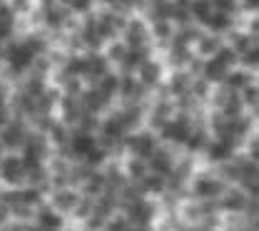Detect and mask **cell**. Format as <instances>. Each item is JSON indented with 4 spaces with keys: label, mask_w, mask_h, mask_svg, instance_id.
<instances>
[{
    "label": "cell",
    "mask_w": 259,
    "mask_h": 231,
    "mask_svg": "<svg viewBox=\"0 0 259 231\" xmlns=\"http://www.w3.org/2000/svg\"><path fill=\"white\" fill-rule=\"evenodd\" d=\"M227 189V182L212 169V166H199L187 182V197H194L199 201L217 199Z\"/></svg>",
    "instance_id": "cell-1"
},
{
    "label": "cell",
    "mask_w": 259,
    "mask_h": 231,
    "mask_svg": "<svg viewBox=\"0 0 259 231\" xmlns=\"http://www.w3.org/2000/svg\"><path fill=\"white\" fill-rule=\"evenodd\" d=\"M25 182H28V169L20 152H8L0 162V187L10 189V187H23Z\"/></svg>",
    "instance_id": "cell-2"
},
{
    "label": "cell",
    "mask_w": 259,
    "mask_h": 231,
    "mask_svg": "<svg viewBox=\"0 0 259 231\" xmlns=\"http://www.w3.org/2000/svg\"><path fill=\"white\" fill-rule=\"evenodd\" d=\"M247 189H242L239 184H227V189L217 197V209L222 214H244L247 204H249Z\"/></svg>",
    "instance_id": "cell-3"
},
{
    "label": "cell",
    "mask_w": 259,
    "mask_h": 231,
    "mask_svg": "<svg viewBox=\"0 0 259 231\" xmlns=\"http://www.w3.org/2000/svg\"><path fill=\"white\" fill-rule=\"evenodd\" d=\"M28 122L13 117L5 127H0V144L5 147V152H20L25 137H28Z\"/></svg>",
    "instance_id": "cell-4"
},
{
    "label": "cell",
    "mask_w": 259,
    "mask_h": 231,
    "mask_svg": "<svg viewBox=\"0 0 259 231\" xmlns=\"http://www.w3.org/2000/svg\"><path fill=\"white\" fill-rule=\"evenodd\" d=\"M80 197H82V194H80V189H75V187H58V189H50V192H48L45 201L67 219L70 211L75 209V204L80 201Z\"/></svg>",
    "instance_id": "cell-5"
},
{
    "label": "cell",
    "mask_w": 259,
    "mask_h": 231,
    "mask_svg": "<svg viewBox=\"0 0 259 231\" xmlns=\"http://www.w3.org/2000/svg\"><path fill=\"white\" fill-rule=\"evenodd\" d=\"M35 226H40L42 231H63L67 226V219H65L60 211H55L48 201H40L35 206Z\"/></svg>",
    "instance_id": "cell-6"
},
{
    "label": "cell",
    "mask_w": 259,
    "mask_h": 231,
    "mask_svg": "<svg viewBox=\"0 0 259 231\" xmlns=\"http://www.w3.org/2000/svg\"><path fill=\"white\" fill-rule=\"evenodd\" d=\"M135 77L147 87V90H155V87H160L162 85V77H164V65L162 63H157L152 55L150 57H145L140 65H137V70H135Z\"/></svg>",
    "instance_id": "cell-7"
},
{
    "label": "cell",
    "mask_w": 259,
    "mask_h": 231,
    "mask_svg": "<svg viewBox=\"0 0 259 231\" xmlns=\"http://www.w3.org/2000/svg\"><path fill=\"white\" fill-rule=\"evenodd\" d=\"M222 47H225V37H222V35L209 33V30H204V28H202V33H199V37H197V42L192 45L194 55H197L199 60H209V57L217 55Z\"/></svg>",
    "instance_id": "cell-8"
},
{
    "label": "cell",
    "mask_w": 259,
    "mask_h": 231,
    "mask_svg": "<svg viewBox=\"0 0 259 231\" xmlns=\"http://www.w3.org/2000/svg\"><path fill=\"white\" fill-rule=\"evenodd\" d=\"M254 80H257V72H252V70H247V67H242V65H239V67L234 65L229 72H227V77L222 80V82H225L229 90L242 92V90H244L247 85H252Z\"/></svg>",
    "instance_id": "cell-9"
},
{
    "label": "cell",
    "mask_w": 259,
    "mask_h": 231,
    "mask_svg": "<svg viewBox=\"0 0 259 231\" xmlns=\"http://www.w3.org/2000/svg\"><path fill=\"white\" fill-rule=\"evenodd\" d=\"M120 164H122V171L127 177V182H140L145 174H150V166H147V159L142 157H135V154H122L120 157Z\"/></svg>",
    "instance_id": "cell-10"
},
{
    "label": "cell",
    "mask_w": 259,
    "mask_h": 231,
    "mask_svg": "<svg viewBox=\"0 0 259 231\" xmlns=\"http://www.w3.org/2000/svg\"><path fill=\"white\" fill-rule=\"evenodd\" d=\"M137 184V189H140V194L142 197H150V199H160L164 192H167V182H164V177L160 174H145L140 182H135Z\"/></svg>",
    "instance_id": "cell-11"
},
{
    "label": "cell",
    "mask_w": 259,
    "mask_h": 231,
    "mask_svg": "<svg viewBox=\"0 0 259 231\" xmlns=\"http://www.w3.org/2000/svg\"><path fill=\"white\" fill-rule=\"evenodd\" d=\"M232 28H237V15H229V13H222V10H214L212 18H209V23L204 25V30H209V33H214V35H222V37Z\"/></svg>",
    "instance_id": "cell-12"
},
{
    "label": "cell",
    "mask_w": 259,
    "mask_h": 231,
    "mask_svg": "<svg viewBox=\"0 0 259 231\" xmlns=\"http://www.w3.org/2000/svg\"><path fill=\"white\" fill-rule=\"evenodd\" d=\"M190 13H192L194 23H197L199 28H204V25L209 23L212 13H214V5H212V0H192V3H190Z\"/></svg>",
    "instance_id": "cell-13"
},
{
    "label": "cell",
    "mask_w": 259,
    "mask_h": 231,
    "mask_svg": "<svg viewBox=\"0 0 259 231\" xmlns=\"http://www.w3.org/2000/svg\"><path fill=\"white\" fill-rule=\"evenodd\" d=\"M15 23H18V18L13 15V10L5 3H0V42L10 40V35L15 30Z\"/></svg>",
    "instance_id": "cell-14"
},
{
    "label": "cell",
    "mask_w": 259,
    "mask_h": 231,
    "mask_svg": "<svg viewBox=\"0 0 259 231\" xmlns=\"http://www.w3.org/2000/svg\"><path fill=\"white\" fill-rule=\"evenodd\" d=\"M95 5H97V0H70L67 3V10L75 13L77 18H85V15L95 13Z\"/></svg>",
    "instance_id": "cell-15"
},
{
    "label": "cell",
    "mask_w": 259,
    "mask_h": 231,
    "mask_svg": "<svg viewBox=\"0 0 259 231\" xmlns=\"http://www.w3.org/2000/svg\"><path fill=\"white\" fill-rule=\"evenodd\" d=\"M239 97H242V104L244 107H254V104H259V80H254L252 85H247L242 92H239Z\"/></svg>",
    "instance_id": "cell-16"
},
{
    "label": "cell",
    "mask_w": 259,
    "mask_h": 231,
    "mask_svg": "<svg viewBox=\"0 0 259 231\" xmlns=\"http://www.w3.org/2000/svg\"><path fill=\"white\" fill-rule=\"evenodd\" d=\"M244 157H249L252 162H257L259 164V130H252V134L247 137V142H244Z\"/></svg>",
    "instance_id": "cell-17"
},
{
    "label": "cell",
    "mask_w": 259,
    "mask_h": 231,
    "mask_svg": "<svg viewBox=\"0 0 259 231\" xmlns=\"http://www.w3.org/2000/svg\"><path fill=\"white\" fill-rule=\"evenodd\" d=\"M239 10L242 13H259V0H239Z\"/></svg>",
    "instance_id": "cell-18"
},
{
    "label": "cell",
    "mask_w": 259,
    "mask_h": 231,
    "mask_svg": "<svg viewBox=\"0 0 259 231\" xmlns=\"http://www.w3.org/2000/svg\"><path fill=\"white\" fill-rule=\"evenodd\" d=\"M10 219H13V216H10V206H8V204L0 199V229H3V226H5Z\"/></svg>",
    "instance_id": "cell-19"
},
{
    "label": "cell",
    "mask_w": 259,
    "mask_h": 231,
    "mask_svg": "<svg viewBox=\"0 0 259 231\" xmlns=\"http://www.w3.org/2000/svg\"><path fill=\"white\" fill-rule=\"evenodd\" d=\"M252 120H254V125H259V104L252 107Z\"/></svg>",
    "instance_id": "cell-20"
},
{
    "label": "cell",
    "mask_w": 259,
    "mask_h": 231,
    "mask_svg": "<svg viewBox=\"0 0 259 231\" xmlns=\"http://www.w3.org/2000/svg\"><path fill=\"white\" fill-rule=\"evenodd\" d=\"M5 154H8V152H5V147L0 144V162H3V157H5Z\"/></svg>",
    "instance_id": "cell-21"
},
{
    "label": "cell",
    "mask_w": 259,
    "mask_h": 231,
    "mask_svg": "<svg viewBox=\"0 0 259 231\" xmlns=\"http://www.w3.org/2000/svg\"><path fill=\"white\" fill-rule=\"evenodd\" d=\"M55 3H60V5H67V3H70V0H55Z\"/></svg>",
    "instance_id": "cell-22"
}]
</instances>
